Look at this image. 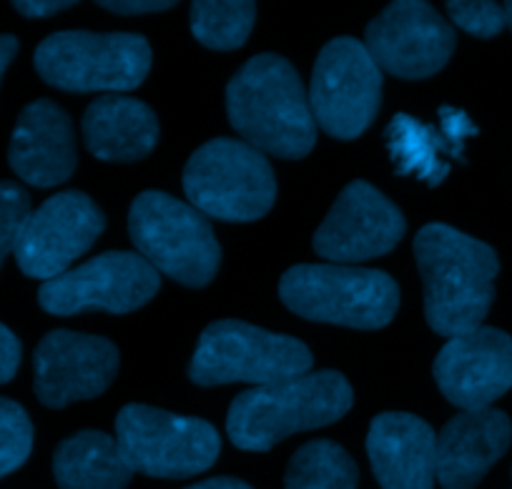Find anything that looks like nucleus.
Segmentation results:
<instances>
[{
	"label": "nucleus",
	"mask_w": 512,
	"mask_h": 489,
	"mask_svg": "<svg viewBox=\"0 0 512 489\" xmlns=\"http://www.w3.org/2000/svg\"><path fill=\"white\" fill-rule=\"evenodd\" d=\"M415 259L432 332L452 339L482 326L500 271L495 249L447 224H427L415 236Z\"/></svg>",
	"instance_id": "obj_1"
},
{
	"label": "nucleus",
	"mask_w": 512,
	"mask_h": 489,
	"mask_svg": "<svg viewBox=\"0 0 512 489\" xmlns=\"http://www.w3.org/2000/svg\"><path fill=\"white\" fill-rule=\"evenodd\" d=\"M226 113L239 136L256 151L304 158L317 143L309 93L287 58L254 56L226 86Z\"/></svg>",
	"instance_id": "obj_2"
},
{
	"label": "nucleus",
	"mask_w": 512,
	"mask_h": 489,
	"mask_svg": "<svg viewBox=\"0 0 512 489\" xmlns=\"http://www.w3.org/2000/svg\"><path fill=\"white\" fill-rule=\"evenodd\" d=\"M354 392L332 369L241 392L231 402L226 434L244 452H269L297 432L339 422L352 409Z\"/></svg>",
	"instance_id": "obj_3"
},
{
	"label": "nucleus",
	"mask_w": 512,
	"mask_h": 489,
	"mask_svg": "<svg viewBox=\"0 0 512 489\" xmlns=\"http://www.w3.org/2000/svg\"><path fill=\"white\" fill-rule=\"evenodd\" d=\"M284 306L297 316L349 329H382L400 306L390 274L344 264H299L279 281Z\"/></svg>",
	"instance_id": "obj_4"
},
{
	"label": "nucleus",
	"mask_w": 512,
	"mask_h": 489,
	"mask_svg": "<svg viewBox=\"0 0 512 489\" xmlns=\"http://www.w3.org/2000/svg\"><path fill=\"white\" fill-rule=\"evenodd\" d=\"M128 234L159 274L201 289L216 276L221 246L209 219L164 191H144L128 211Z\"/></svg>",
	"instance_id": "obj_5"
},
{
	"label": "nucleus",
	"mask_w": 512,
	"mask_h": 489,
	"mask_svg": "<svg viewBox=\"0 0 512 489\" xmlns=\"http://www.w3.org/2000/svg\"><path fill=\"white\" fill-rule=\"evenodd\" d=\"M184 191L204 216L246 224L269 214L277 179L262 151L236 138H214L186 161Z\"/></svg>",
	"instance_id": "obj_6"
},
{
	"label": "nucleus",
	"mask_w": 512,
	"mask_h": 489,
	"mask_svg": "<svg viewBox=\"0 0 512 489\" xmlns=\"http://www.w3.org/2000/svg\"><path fill=\"white\" fill-rule=\"evenodd\" d=\"M36 71L71 93L134 91L151 71V46L136 33L61 31L36 48Z\"/></svg>",
	"instance_id": "obj_7"
},
{
	"label": "nucleus",
	"mask_w": 512,
	"mask_h": 489,
	"mask_svg": "<svg viewBox=\"0 0 512 489\" xmlns=\"http://www.w3.org/2000/svg\"><path fill=\"white\" fill-rule=\"evenodd\" d=\"M312 364V352L299 339L272 334L239 319H221L201 334L189 377L199 387L231 382L264 387L309 374Z\"/></svg>",
	"instance_id": "obj_8"
},
{
	"label": "nucleus",
	"mask_w": 512,
	"mask_h": 489,
	"mask_svg": "<svg viewBox=\"0 0 512 489\" xmlns=\"http://www.w3.org/2000/svg\"><path fill=\"white\" fill-rule=\"evenodd\" d=\"M116 442L131 472L184 479L206 472L221 452L219 432L196 417L126 404L116 417Z\"/></svg>",
	"instance_id": "obj_9"
},
{
	"label": "nucleus",
	"mask_w": 512,
	"mask_h": 489,
	"mask_svg": "<svg viewBox=\"0 0 512 489\" xmlns=\"http://www.w3.org/2000/svg\"><path fill=\"white\" fill-rule=\"evenodd\" d=\"M382 103V71L357 38H334L317 56L309 106L317 126L339 141H352L372 126Z\"/></svg>",
	"instance_id": "obj_10"
},
{
	"label": "nucleus",
	"mask_w": 512,
	"mask_h": 489,
	"mask_svg": "<svg viewBox=\"0 0 512 489\" xmlns=\"http://www.w3.org/2000/svg\"><path fill=\"white\" fill-rule=\"evenodd\" d=\"M161 276L149 261L134 251H106L66 274L43 281L38 304L56 316L81 311L128 314L156 296Z\"/></svg>",
	"instance_id": "obj_11"
},
{
	"label": "nucleus",
	"mask_w": 512,
	"mask_h": 489,
	"mask_svg": "<svg viewBox=\"0 0 512 489\" xmlns=\"http://www.w3.org/2000/svg\"><path fill=\"white\" fill-rule=\"evenodd\" d=\"M455 43V28L422 0H397L364 33V48L379 71L405 81H420L442 71Z\"/></svg>",
	"instance_id": "obj_12"
},
{
	"label": "nucleus",
	"mask_w": 512,
	"mask_h": 489,
	"mask_svg": "<svg viewBox=\"0 0 512 489\" xmlns=\"http://www.w3.org/2000/svg\"><path fill=\"white\" fill-rule=\"evenodd\" d=\"M106 229L103 211L81 191H63L31 211L16 246L18 266L31 279L66 274Z\"/></svg>",
	"instance_id": "obj_13"
},
{
	"label": "nucleus",
	"mask_w": 512,
	"mask_h": 489,
	"mask_svg": "<svg viewBox=\"0 0 512 489\" xmlns=\"http://www.w3.org/2000/svg\"><path fill=\"white\" fill-rule=\"evenodd\" d=\"M405 231V216L382 191L367 181H352L337 196L312 244L322 259L349 266L390 254Z\"/></svg>",
	"instance_id": "obj_14"
},
{
	"label": "nucleus",
	"mask_w": 512,
	"mask_h": 489,
	"mask_svg": "<svg viewBox=\"0 0 512 489\" xmlns=\"http://www.w3.org/2000/svg\"><path fill=\"white\" fill-rule=\"evenodd\" d=\"M33 387L48 409H63L106 392L118 372V349L93 334L56 329L33 352Z\"/></svg>",
	"instance_id": "obj_15"
},
{
	"label": "nucleus",
	"mask_w": 512,
	"mask_h": 489,
	"mask_svg": "<svg viewBox=\"0 0 512 489\" xmlns=\"http://www.w3.org/2000/svg\"><path fill=\"white\" fill-rule=\"evenodd\" d=\"M435 382L462 412L487 409L512 389V337L495 326H477L452 337L435 359Z\"/></svg>",
	"instance_id": "obj_16"
},
{
	"label": "nucleus",
	"mask_w": 512,
	"mask_h": 489,
	"mask_svg": "<svg viewBox=\"0 0 512 489\" xmlns=\"http://www.w3.org/2000/svg\"><path fill=\"white\" fill-rule=\"evenodd\" d=\"M8 163L16 176L36 189H51L71 179L78 156L68 113L48 98L28 103L13 128Z\"/></svg>",
	"instance_id": "obj_17"
},
{
	"label": "nucleus",
	"mask_w": 512,
	"mask_h": 489,
	"mask_svg": "<svg viewBox=\"0 0 512 489\" xmlns=\"http://www.w3.org/2000/svg\"><path fill=\"white\" fill-rule=\"evenodd\" d=\"M367 457L382 489H432L437 479V437L425 419L384 412L372 419Z\"/></svg>",
	"instance_id": "obj_18"
},
{
	"label": "nucleus",
	"mask_w": 512,
	"mask_h": 489,
	"mask_svg": "<svg viewBox=\"0 0 512 489\" xmlns=\"http://www.w3.org/2000/svg\"><path fill=\"white\" fill-rule=\"evenodd\" d=\"M510 442V417L500 409L457 414L437 434V482L442 489H475Z\"/></svg>",
	"instance_id": "obj_19"
},
{
	"label": "nucleus",
	"mask_w": 512,
	"mask_h": 489,
	"mask_svg": "<svg viewBox=\"0 0 512 489\" xmlns=\"http://www.w3.org/2000/svg\"><path fill=\"white\" fill-rule=\"evenodd\" d=\"M83 141L101 161L131 163L149 156L159 143V118L144 101L101 96L83 113Z\"/></svg>",
	"instance_id": "obj_20"
},
{
	"label": "nucleus",
	"mask_w": 512,
	"mask_h": 489,
	"mask_svg": "<svg viewBox=\"0 0 512 489\" xmlns=\"http://www.w3.org/2000/svg\"><path fill=\"white\" fill-rule=\"evenodd\" d=\"M53 477L61 489H126L134 472L116 439L96 429H83L58 444Z\"/></svg>",
	"instance_id": "obj_21"
},
{
	"label": "nucleus",
	"mask_w": 512,
	"mask_h": 489,
	"mask_svg": "<svg viewBox=\"0 0 512 489\" xmlns=\"http://www.w3.org/2000/svg\"><path fill=\"white\" fill-rule=\"evenodd\" d=\"M384 136L397 174L417 176L430 186L442 184L450 174V156H460V151H455L442 131L415 121L407 113H397Z\"/></svg>",
	"instance_id": "obj_22"
},
{
	"label": "nucleus",
	"mask_w": 512,
	"mask_h": 489,
	"mask_svg": "<svg viewBox=\"0 0 512 489\" xmlns=\"http://www.w3.org/2000/svg\"><path fill=\"white\" fill-rule=\"evenodd\" d=\"M359 469L332 439H314L289 459L284 489H357Z\"/></svg>",
	"instance_id": "obj_23"
},
{
	"label": "nucleus",
	"mask_w": 512,
	"mask_h": 489,
	"mask_svg": "<svg viewBox=\"0 0 512 489\" xmlns=\"http://www.w3.org/2000/svg\"><path fill=\"white\" fill-rule=\"evenodd\" d=\"M256 21V6L249 0H199L191 6V33L211 51H234L249 38Z\"/></svg>",
	"instance_id": "obj_24"
},
{
	"label": "nucleus",
	"mask_w": 512,
	"mask_h": 489,
	"mask_svg": "<svg viewBox=\"0 0 512 489\" xmlns=\"http://www.w3.org/2000/svg\"><path fill=\"white\" fill-rule=\"evenodd\" d=\"M33 449V424L26 409L0 397V479L26 464Z\"/></svg>",
	"instance_id": "obj_25"
},
{
	"label": "nucleus",
	"mask_w": 512,
	"mask_h": 489,
	"mask_svg": "<svg viewBox=\"0 0 512 489\" xmlns=\"http://www.w3.org/2000/svg\"><path fill=\"white\" fill-rule=\"evenodd\" d=\"M28 216H31L28 191L13 181H0V266L16 251Z\"/></svg>",
	"instance_id": "obj_26"
},
{
	"label": "nucleus",
	"mask_w": 512,
	"mask_h": 489,
	"mask_svg": "<svg viewBox=\"0 0 512 489\" xmlns=\"http://www.w3.org/2000/svg\"><path fill=\"white\" fill-rule=\"evenodd\" d=\"M447 13L457 28L475 38H495L507 26L505 11L495 0H450Z\"/></svg>",
	"instance_id": "obj_27"
},
{
	"label": "nucleus",
	"mask_w": 512,
	"mask_h": 489,
	"mask_svg": "<svg viewBox=\"0 0 512 489\" xmlns=\"http://www.w3.org/2000/svg\"><path fill=\"white\" fill-rule=\"evenodd\" d=\"M440 123H442V136L455 146V151L462 153V146H465V138L475 136L477 126L470 121L465 111H457V108L442 106L440 108Z\"/></svg>",
	"instance_id": "obj_28"
},
{
	"label": "nucleus",
	"mask_w": 512,
	"mask_h": 489,
	"mask_svg": "<svg viewBox=\"0 0 512 489\" xmlns=\"http://www.w3.org/2000/svg\"><path fill=\"white\" fill-rule=\"evenodd\" d=\"M21 367V342L6 324H0V384L11 382Z\"/></svg>",
	"instance_id": "obj_29"
},
{
	"label": "nucleus",
	"mask_w": 512,
	"mask_h": 489,
	"mask_svg": "<svg viewBox=\"0 0 512 489\" xmlns=\"http://www.w3.org/2000/svg\"><path fill=\"white\" fill-rule=\"evenodd\" d=\"M98 6L116 16H146V13L169 11L174 3L171 0H103Z\"/></svg>",
	"instance_id": "obj_30"
},
{
	"label": "nucleus",
	"mask_w": 512,
	"mask_h": 489,
	"mask_svg": "<svg viewBox=\"0 0 512 489\" xmlns=\"http://www.w3.org/2000/svg\"><path fill=\"white\" fill-rule=\"evenodd\" d=\"M73 6H76L73 0H18V3H13V8L26 18L56 16V13L68 11Z\"/></svg>",
	"instance_id": "obj_31"
},
{
	"label": "nucleus",
	"mask_w": 512,
	"mask_h": 489,
	"mask_svg": "<svg viewBox=\"0 0 512 489\" xmlns=\"http://www.w3.org/2000/svg\"><path fill=\"white\" fill-rule=\"evenodd\" d=\"M18 53V41L16 36H0V81H3V76H6L8 66H11V61L16 58Z\"/></svg>",
	"instance_id": "obj_32"
},
{
	"label": "nucleus",
	"mask_w": 512,
	"mask_h": 489,
	"mask_svg": "<svg viewBox=\"0 0 512 489\" xmlns=\"http://www.w3.org/2000/svg\"><path fill=\"white\" fill-rule=\"evenodd\" d=\"M186 489H254L251 484L241 482V479L234 477H214V479H204V482L194 484V487Z\"/></svg>",
	"instance_id": "obj_33"
},
{
	"label": "nucleus",
	"mask_w": 512,
	"mask_h": 489,
	"mask_svg": "<svg viewBox=\"0 0 512 489\" xmlns=\"http://www.w3.org/2000/svg\"><path fill=\"white\" fill-rule=\"evenodd\" d=\"M502 11H505V23L510 26V31H512V0L510 3H502Z\"/></svg>",
	"instance_id": "obj_34"
}]
</instances>
